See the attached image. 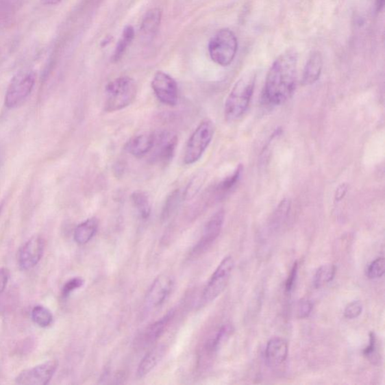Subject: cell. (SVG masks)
Wrapping results in <instances>:
<instances>
[{
    "mask_svg": "<svg viewBox=\"0 0 385 385\" xmlns=\"http://www.w3.org/2000/svg\"><path fill=\"white\" fill-rule=\"evenodd\" d=\"M298 55L288 50L277 58L266 76L264 97L269 103L282 105L294 95L297 80Z\"/></svg>",
    "mask_w": 385,
    "mask_h": 385,
    "instance_id": "cell-1",
    "label": "cell"
},
{
    "mask_svg": "<svg viewBox=\"0 0 385 385\" xmlns=\"http://www.w3.org/2000/svg\"><path fill=\"white\" fill-rule=\"evenodd\" d=\"M256 82V74L253 72L245 74L236 82L225 105V116L228 122L240 119L247 111Z\"/></svg>",
    "mask_w": 385,
    "mask_h": 385,
    "instance_id": "cell-2",
    "label": "cell"
},
{
    "mask_svg": "<svg viewBox=\"0 0 385 385\" xmlns=\"http://www.w3.org/2000/svg\"><path fill=\"white\" fill-rule=\"evenodd\" d=\"M136 82L128 76H121L107 84L105 89L104 111L119 112L132 104L136 98Z\"/></svg>",
    "mask_w": 385,
    "mask_h": 385,
    "instance_id": "cell-3",
    "label": "cell"
},
{
    "mask_svg": "<svg viewBox=\"0 0 385 385\" xmlns=\"http://www.w3.org/2000/svg\"><path fill=\"white\" fill-rule=\"evenodd\" d=\"M214 125L210 119L203 120L191 134L184 151V163L195 164L209 148L214 134Z\"/></svg>",
    "mask_w": 385,
    "mask_h": 385,
    "instance_id": "cell-4",
    "label": "cell"
},
{
    "mask_svg": "<svg viewBox=\"0 0 385 385\" xmlns=\"http://www.w3.org/2000/svg\"><path fill=\"white\" fill-rule=\"evenodd\" d=\"M238 51L236 35L229 29H222L215 34L209 43V53L215 64L227 66L232 64Z\"/></svg>",
    "mask_w": 385,
    "mask_h": 385,
    "instance_id": "cell-5",
    "label": "cell"
},
{
    "mask_svg": "<svg viewBox=\"0 0 385 385\" xmlns=\"http://www.w3.org/2000/svg\"><path fill=\"white\" fill-rule=\"evenodd\" d=\"M35 83L36 74L33 71H24L15 75L6 90L5 106L14 109L24 103L32 93Z\"/></svg>",
    "mask_w": 385,
    "mask_h": 385,
    "instance_id": "cell-6",
    "label": "cell"
},
{
    "mask_svg": "<svg viewBox=\"0 0 385 385\" xmlns=\"http://www.w3.org/2000/svg\"><path fill=\"white\" fill-rule=\"evenodd\" d=\"M234 266V261L231 256L226 257L221 262L203 290V301L204 303L212 302L224 291Z\"/></svg>",
    "mask_w": 385,
    "mask_h": 385,
    "instance_id": "cell-7",
    "label": "cell"
},
{
    "mask_svg": "<svg viewBox=\"0 0 385 385\" xmlns=\"http://www.w3.org/2000/svg\"><path fill=\"white\" fill-rule=\"evenodd\" d=\"M155 134L156 141L151 160L153 163L166 166L173 159L178 145V137L169 130H162Z\"/></svg>",
    "mask_w": 385,
    "mask_h": 385,
    "instance_id": "cell-8",
    "label": "cell"
},
{
    "mask_svg": "<svg viewBox=\"0 0 385 385\" xmlns=\"http://www.w3.org/2000/svg\"><path fill=\"white\" fill-rule=\"evenodd\" d=\"M151 88L162 103L175 106L179 101V88L175 80L169 74L158 71L153 77Z\"/></svg>",
    "mask_w": 385,
    "mask_h": 385,
    "instance_id": "cell-9",
    "label": "cell"
},
{
    "mask_svg": "<svg viewBox=\"0 0 385 385\" xmlns=\"http://www.w3.org/2000/svg\"><path fill=\"white\" fill-rule=\"evenodd\" d=\"M225 211L219 210L207 222L201 238L192 251V256L197 257L211 247L219 236L225 221Z\"/></svg>",
    "mask_w": 385,
    "mask_h": 385,
    "instance_id": "cell-10",
    "label": "cell"
},
{
    "mask_svg": "<svg viewBox=\"0 0 385 385\" xmlns=\"http://www.w3.org/2000/svg\"><path fill=\"white\" fill-rule=\"evenodd\" d=\"M58 367L56 360L45 362L32 369L21 372L17 377V384L25 385H45L49 383Z\"/></svg>",
    "mask_w": 385,
    "mask_h": 385,
    "instance_id": "cell-11",
    "label": "cell"
},
{
    "mask_svg": "<svg viewBox=\"0 0 385 385\" xmlns=\"http://www.w3.org/2000/svg\"><path fill=\"white\" fill-rule=\"evenodd\" d=\"M175 282L173 277L168 275H161L153 282L147 295H146L145 303L148 309H155L166 301L174 288Z\"/></svg>",
    "mask_w": 385,
    "mask_h": 385,
    "instance_id": "cell-12",
    "label": "cell"
},
{
    "mask_svg": "<svg viewBox=\"0 0 385 385\" xmlns=\"http://www.w3.org/2000/svg\"><path fill=\"white\" fill-rule=\"evenodd\" d=\"M45 243L41 236L30 238L18 252V261L23 271H29L38 264L43 256Z\"/></svg>",
    "mask_w": 385,
    "mask_h": 385,
    "instance_id": "cell-13",
    "label": "cell"
},
{
    "mask_svg": "<svg viewBox=\"0 0 385 385\" xmlns=\"http://www.w3.org/2000/svg\"><path fill=\"white\" fill-rule=\"evenodd\" d=\"M155 141V133L138 134L130 138L125 145V149L131 156L142 158L152 151Z\"/></svg>",
    "mask_w": 385,
    "mask_h": 385,
    "instance_id": "cell-14",
    "label": "cell"
},
{
    "mask_svg": "<svg viewBox=\"0 0 385 385\" xmlns=\"http://www.w3.org/2000/svg\"><path fill=\"white\" fill-rule=\"evenodd\" d=\"M175 310L167 312L163 318L153 323L144 331L141 336L140 343L145 346H149L157 342L163 336L168 328L169 323L174 318Z\"/></svg>",
    "mask_w": 385,
    "mask_h": 385,
    "instance_id": "cell-15",
    "label": "cell"
},
{
    "mask_svg": "<svg viewBox=\"0 0 385 385\" xmlns=\"http://www.w3.org/2000/svg\"><path fill=\"white\" fill-rule=\"evenodd\" d=\"M288 356V345L281 338H273L266 345V357L269 363L281 364Z\"/></svg>",
    "mask_w": 385,
    "mask_h": 385,
    "instance_id": "cell-16",
    "label": "cell"
},
{
    "mask_svg": "<svg viewBox=\"0 0 385 385\" xmlns=\"http://www.w3.org/2000/svg\"><path fill=\"white\" fill-rule=\"evenodd\" d=\"M323 68V58L321 53L314 51L308 59L303 73L302 83L304 86H311L318 82Z\"/></svg>",
    "mask_w": 385,
    "mask_h": 385,
    "instance_id": "cell-17",
    "label": "cell"
},
{
    "mask_svg": "<svg viewBox=\"0 0 385 385\" xmlns=\"http://www.w3.org/2000/svg\"><path fill=\"white\" fill-rule=\"evenodd\" d=\"M165 348L159 345L151 349L142 358L137 369V377L142 379L149 375L156 367L162 358L164 356Z\"/></svg>",
    "mask_w": 385,
    "mask_h": 385,
    "instance_id": "cell-18",
    "label": "cell"
},
{
    "mask_svg": "<svg viewBox=\"0 0 385 385\" xmlns=\"http://www.w3.org/2000/svg\"><path fill=\"white\" fill-rule=\"evenodd\" d=\"M98 220L91 218L81 224L75 229L74 240L79 245H86L92 240L97 232Z\"/></svg>",
    "mask_w": 385,
    "mask_h": 385,
    "instance_id": "cell-19",
    "label": "cell"
},
{
    "mask_svg": "<svg viewBox=\"0 0 385 385\" xmlns=\"http://www.w3.org/2000/svg\"><path fill=\"white\" fill-rule=\"evenodd\" d=\"M162 12L152 9L145 14L141 25V32L146 36H155L160 25Z\"/></svg>",
    "mask_w": 385,
    "mask_h": 385,
    "instance_id": "cell-20",
    "label": "cell"
},
{
    "mask_svg": "<svg viewBox=\"0 0 385 385\" xmlns=\"http://www.w3.org/2000/svg\"><path fill=\"white\" fill-rule=\"evenodd\" d=\"M234 328L230 325H223L216 333L209 338L205 345L206 353H213L216 352L223 343H224L231 334L233 333Z\"/></svg>",
    "mask_w": 385,
    "mask_h": 385,
    "instance_id": "cell-21",
    "label": "cell"
},
{
    "mask_svg": "<svg viewBox=\"0 0 385 385\" xmlns=\"http://www.w3.org/2000/svg\"><path fill=\"white\" fill-rule=\"evenodd\" d=\"M131 199L140 217L147 220L151 212V203L147 192L142 190H136L131 195Z\"/></svg>",
    "mask_w": 385,
    "mask_h": 385,
    "instance_id": "cell-22",
    "label": "cell"
},
{
    "mask_svg": "<svg viewBox=\"0 0 385 385\" xmlns=\"http://www.w3.org/2000/svg\"><path fill=\"white\" fill-rule=\"evenodd\" d=\"M243 172V167L242 165H240L232 174L219 182L216 188H215L216 197L221 199L228 195L234 188L238 181H240Z\"/></svg>",
    "mask_w": 385,
    "mask_h": 385,
    "instance_id": "cell-23",
    "label": "cell"
},
{
    "mask_svg": "<svg viewBox=\"0 0 385 385\" xmlns=\"http://www.w3.org/2000/svg\"><path fill=\"white\" fill-rule=\"evenodd\" d=\"M134 29L132 26H127L123 29L121 36L113 53L114 62H118L124 56L129 45L134 40Z\"/></svg>",
    "mask_w": 385,
    "mask_h": 385,
    "instance_id": "cell-24",
    "label": "cell"
},
{
    "mask_svg": "<svg viewBox=\"0 0 385 385\" xmlns=\"http://www.w3.org/2000/svg\"><path fill=\"white\" fill-rule=\"evenodd\" d=\"M336 268L333 264L321 266L314 277V286L320 288L325 284L332 282L334 279Z\"/></svg>",
    "mask_w": 385,
    "mask_h": 385,
    "instance_id": "cell-25",
    "label": "cell"
},
{
    "mask_svg": "<svg viewBox=\"0 0 385 385\" xmlns=\"http://www.w3.org/2000/svg\"><path fill=\"white\" fill-rule=\"evenodd\" d=\"M32 319L38 326L48 327L51 325L53 321L51 311L42 306H36L32 313Z\"/></svg>",
    "mask_w": 385,
    "mask_h": 385,
    "instance_id": "cell-26",
    "label": "cell"
},
{
    "mask_svg": "<svg viewBox=\"0 0 385 385\" xmlns=\"http://www.w3.org/2000/svg\"><path fill=\"white\" fill-rule=\"evenodd\" d=\"M385 260L384 258H379L372 262L368 266L367 275L369 280L380 279L384 274Z\"/></svg>",
    "mask_w": 385,
    "mask_h": 385,
    "instance_id": "cell-27",
    "label": "cell"
},
{
    "mask_svg": "<svg viewBox=\"0 0 385 385\" xmlns=\"http://www.w3.org/2000/svg\"><path fill=\"white\" fill-rule=\"evenodd\" d=\"M180 200V195L179 190H175L173 194L169 197L164 208L163 213H162V218L166 220L171 214L176 210Z\"/></svg>",
    "mask_w": 385,
    "mask_h": 385,
    "instance_id": "cell-28",
    "label": "cell"
},
{
    "mask_svg": "<svg viewBox=\"0 0 385 385\" xmlns=\"http://www.w3.org/2000/svg\"><path fill=\"white\" fill-rule=\"evenodd\" d=\"M203 176L202 174H200L196 175L195 178L191 180L186 190V192H184V199H191L197 195V192L202 186L203 182Z\"/></svg>",
    "mask_w": 385,
    "mask_h": 385,
    "instance_id": "cell-29",
    "label": "cell"
},
{
    "mask_svg": "<svg viewBox=\"0 0 385 385\" xmlns=\"http://www.w3.org/2000/svg\"><path fill=\"white\" fill-rule=\"evenodd\" d=\"M312 310L313 304L310 300L307 299H300L297 303V318L303 319L309 317Z\"/></svg>",
    "mask_w": 385,
    "mask_h": 385,
    "instance_id": "cell-30",
    "label": "cell"
},
{
    "mask_svg": "<svg viewBox=\"0 0 385 385\" xmlns=\"http://www.w3.org/2000/svg\"><path fill=\"white\" fill-rule=\"evenodd\" d=\"M363 311V306L360 301H353L345 307L344 315L346 319H356L360 316Z\"/></svg>",
    "mask_w": 385,
    "mask_h": 385,
    "instance_id": "cell-31",
    "label": "cell"
},
{
    "mask_svg": "<svg viewBox=\"0 0 385 385\" xmlns=\"http://www.w3.org/2000/svg\"><path fill=\"white\" fill-rule=\"evenodd\" d=\"M369 345L364 350V356L369 360H375L377 353V338L374 332L369 334Z\"/></svg>",
    "mask_w": 385,
    "mask_h": 385,
    "instance_id": "cell-32",
    "label": "cell"
},
{
    "mask_svg": "<svg viewBox=\"0 0 385 385\" xmlns=\"http://www.w3.org/2000/svg\"><path fill=\"white\" fill-rule=\"evenodd\" d=\"M84 284V281L80 278H74L68 281L63 288L62 295L64 297H68L73 291L80 288Z\"/></svg>",
    "mask_w": 385,
    "mask_h": 385,
    "instance_id": "cell-33",
    "label": "cell"
},
{
    "mask_svg": "<svg viewBox=\"0 0 385 385\" xmlns=\"http://www.w3.org/2000/svg\"><path fill=\"white\" fill-rule=\"evenodd\" d=\"M298 266L299 265L297 261L291 268L290 273L288 277L286 284V288L288 292H290L295 286L298 273Z\"/></svg>",
    "mask_w": 385,
    "mask_h": 385,
    "instance_id": "cell-34",
    "label": "cell"
},
{
    "mask_svg": "<svg viewBox=\"0 0 385 385\" xmlns=\"http://www.w3.org/2000/svg\"><path fill=\"white\" fill-rule=\"evenodd\" d=\"M10 279L9 269L5 268L0 269V295L3 294L7 286Z\"/></svg>",
    "mask_w": 385,
    "mask_h": 385,
    "instance_id": "cell-35",
    "label": "cell"
},
{
    "mask_svg": "<svg viewBox=\"0 0 385 385\" xmlns=\"http://www.w3.org/2000/svg\"><path fill=\"white\" fill-rule=\"evenodd\" d=\"M348 191V184H342L341 186H338L336 191L335 195V199L336 201H341V200L344 198L346 195V192Z\"/></svg>",
    "mask_w": 385,
    "mask_h": 385,
    "instance_id": "cell-36",
    "label": "cell"
},
{
    "mask_svg": "<svg viewBox=\"0 0 385 385\" xmlns=\"http://www.w3.org/2000/svg\"><path fill=\"white\" fill-rule=\"evenodd\" d=\"M384 6V0H376L375 1V7L376 11L378 12H381Z\"/></svg>",
    "mask_w": 385,
    "mask_h": 385,
    "instance_id": "cell-37",
    "label": "cell"
},
{
    "mask_svg": "<svg viewBox=\"0 0 385 385\" xmlns=\"http://www.w3.org/2000/svg\"><path fill=\"white\" fill-rule=\"evenodd\" d=\"M42 3L46 5H55L61 1V0H42Z\"/></svg>",
    "mask_w": 385,
    "mask_h": 385,
    "instance_id": "cell-38",
    "label": "cell"
}]
</instances>
